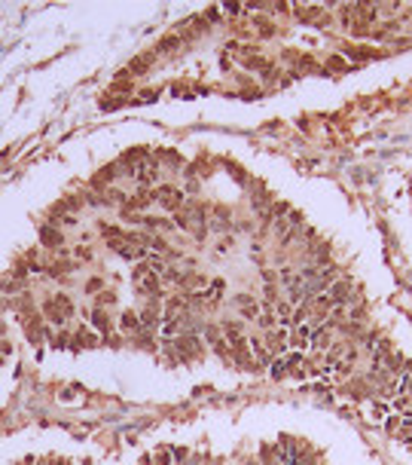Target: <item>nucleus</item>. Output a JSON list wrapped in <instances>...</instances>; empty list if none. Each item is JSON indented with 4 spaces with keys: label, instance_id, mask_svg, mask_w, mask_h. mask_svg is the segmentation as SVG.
Returning <instances> with one entry per match:
<instances>
[{
    "label": "nucleus",
    "instance_id": "13",
    "mask_svg": "<svg viewBox=\"0 0 412 465\" xmlns=\"http://www.w3.org/2000/svg\"><path fill=\"white\" fill-rule=\"evenodd\" d=\"M86 288H89V291H98V288H101V279H92Z\"/></svg>",
    "mask_w": 412,
    "mask_h": 465
},
{
    "label": "nucleus",
    "instance_id": "9",
    "mask_svg": "<svg viewBox=\"0 0 412 465\" xmlns=\"http://www.w3.org/2000/svg\"><path fill=\"white\" fill-rule=\"evenodd\" d=\"M92 319H95V327H98L101 334H107V331H110V319L104 315V309H95V315H92Z\"/></svg>",
    "mask_w": 412,
    "mask_h": 465
},
{
    "label": "nucleus",
    "instance_id": "10",
    "mask_svg": "<svg viewBox=\"0 0 412 465\" xmlns=\"http://www.w3.org/2000/svg\"><path fill=\"white\" fill-rule=\"evenodd\" d=\"M156 465H171V453L168 450H156Z\"/></svg>",
    "mask_w": 412,
    "mask_h": 465
},
{
    "label": "nucleus",
    "instance_id": "8",
    "mask_svg": "<svg viewBox=\"0 0 412 465\" xmlns=\"http://www.w3.org/2000/svg\"><path fill=\"white\" fill-rule=\"evenodd\" d=\"M76 346H98V337L92 331H86V327H79L76 331Z\"/></svg>",
    "mask_w": 412,
    "mask_h": 465
},
{
    "label": "nucleus",
    "instance_id": "6",
    "mask_svg": "<svg viewBox=\"0 0 412 465\" xmlns=\"http://www.w3.org/2000/svg\"><path fill=\"white\" fill-rule=\"evenodd\" d=\"M119 327H122L125 334H141V327H144V324H141V315H137V312H122Z\"/></svg>",
    "mask_w": 412,
    "mask_h": 465
},
{
    "label": "nucleus",
    "instance_id": "5",
    "mask_svg": "<svg viewBox=\"0 0 412 465\" xmlns=\"http://www.w3.org/2000/svg\"><path fill=\"white\" fill-rule=\"evenodd\" d=\"M290 343L296 349H305L308 343H312V324H296L293 334H290Z\"/></svg>",
    "mask_w": 412,
    "mask_h": 465
},
{
    "label": "nucleus",
    "instance_id": "3",
    "mask_svg": "<svg viewBox=\"0 0 412 465\" xmlns=\"http://www.w3.org/2000/svg\"><path fill=\"white\" fill-rule=\"evenodd\" d=\"M153 199H156L162 208H168V211H180V205H183V193L174 190V187H159V190H153Z\"/></svg>",
    "mask_w": 412,
    "mask_h": 465
},
{
    "label": "nucleus",
    "instance_id": "12",
    "mask_svg": "<svg viewBox=\"0 0 412 465\" xmlns=\"http://www.w3.org/2000/svg\"><path fill=\"white\" fill-rule=\"evenodd\" d=\"M98 303H101V306H104V303H113V294H110V291H101V294H98Z\"/></svg>",
    "mask_w": 412,
    "mask_h": 465
},
{
    "label": "nucleus",
    "instance_id": "1",
    "mask_svg": "<svg viewBox=\"0 0 412 465\" xmlns=\"http://www.w3.org/2000/svg\"><path fill=\"white\" fill-rule=\"evenodd\" d=\"M43 312L49 315V319H52L55 324H61V322H67V319L74 315V303H71V297L58 294V297H52V300H46V303H43Z\"/></svg>",
    "mask_w": 412,
    "mask_h": 465
},
{
    "label": "nucleus",
    "instance_id": "2",
    "mask_svg": "<svg viewBox=\"0 0 412 465\" xmlns=\"http://www.w3.org/2000/svg\"><path fill=\"white\" fill-rule=\"evenodd\" d=\"M134 288L141 294H156L159 291V273L153 269V263H141L134 269Z\"/></svg>",
    "mask_w": 412,
    "mask_h": 465
},
{
    "label": "nucleus",
    "instance_id": "11",
    "mask_svg": "<svg viewBox=\"0 0 412 465\" xmlns=\"http://www.w3.org/2000/svg\"><path fill=\"white\" fill-rule=\"evenodd\" d=\"M330 67H333V71H342V67H348L345 61L339 59V55H333V59H330Z\"/></svg>",
    "mask_w": 412,
    "mask_h": 465
},
{
    "label": "nucleus",
    "instance_id": "4",
    "mask_svg": "<svg viewBox=\"0 0 412 465\" xmlns=\"http://www.w3.org/2000/svg\"><path fill=\"white\" fill-rule=\"evenodd\" d=\"M266 349H269V355L284 352V349H287V334H284V331H269V337H266Z\"/></svg>",
    "mask_w": 412,
    "mask_h": 465
},
{
    "label": "nucleus",
    "instance_id": "7",
    "mask_svg": "<svg viewBox=\"0 0 412 465\" xmlns=\"http://www.w3.org/2000/svg\"><path fill=\"white\" fill-rule=\"evenodd\" d=\"M40 242L49 248H61V230H52V226H43L40 230Z\"/></svg>",
    "mask_w": 412,
    "mask_h": 465
}]
</instances>
